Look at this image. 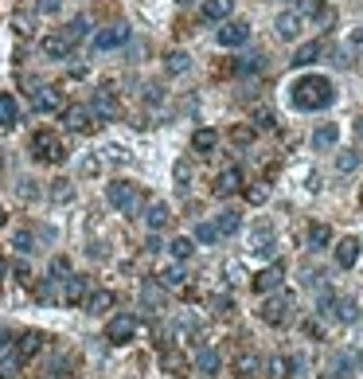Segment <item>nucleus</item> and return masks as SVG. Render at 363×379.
Returning <instances> with one entry per match:
<instances>
[{
	"mask_svg": "<svg viewBox=\"0 0 363 379\" xmlns=\"http://www.w3.org/2000/svg\"><path fill=\"white\" fill-rule=\"evenodd\" d=\"M254 368H258V359L250 356V352H246V356L238 359V376H242V379H250V376H254Z\"/></svg>",
	"mask_w": 363,
	"mask_h": 379,
	"instance_id": "37998d69",
	"label": "nucleus"
},
{
	"mask_svg": "<svg viewBox=\"0 0 363 379\" xmlns=\"http://www.w3.org/2000/svg\"><path fill=\"white\" fill-rule=\"evenodd\" d=\"M106 200H109V208L133 215V211L141 208V188L137 184H129V180H114V184L106 188Z\"/></svg>",
	"mask_w": 363,
	"mask_h": 379,
	"instance_id": "f03ea898",
	"label": "nucleus"
},
{
	"mask_svg": "<svg viewBox=\"0 0 363 379\" xmlns=\"http://www.w3.org/2000/svg\"><path fill=\"white\" fill-rule=\"evenodd\" d=\"M281 286V266H265L262 274H254V293H274Z\"/></svg>",
	"mask_w": 363,
	"mask_h": 379,
	"instance_id": "2eb2a0df",
	"label": "nucleus"
},
{
	"mask_svg": "<svg viewBox=\"0 0 363 379\" xmlns=\"http://www.w3.org/2000/svg\"><path fill=\"white\" fill-rule=\"evenodd\" d=\"M352 47H355V51H363V28H355V31H352Z\"/></svg>",
	"mask_w": 363,
	"mask_h": 379,
	"instance_id": "864d4df0",
	"label": "nucleus"
},
{
	"mask_svg": "<svg viewBox=\"0 0 363 379\" xmlns=\"http://www.w3.org/2000/svg\"><path fill=\"white\" fill-rule=\"evenodd\" d=\"M164 67H168V75H187L192 59H187V51H168V55H164Z\"/></svg>",
	"mask_w": 363,
	"mask_h": 379,
	"instance_id": "cd10ccee",
	"label": "nucleus"
},
{
	"mask_svg": "<svg viewBox=\"0 0 363 379\" xmlns=\"http://www.w3.org/2000/svg\"><path fill=\"white\" fill-rule=\"evenodd\" d=\"M0 227H4V208H0Z\"/></svg>",
	"mask_w": 363,
	"mask_h": 379,
	"instance_id": "052dcab7",
	"label": "nucleus"
},
{
	"mask_svg": "<svg viewBox=\"0 0 363 379\" xmlns=\"http://www.w3.org/2000/svg\"><path fill=\"white\" fill-rule=\"evenodd\" d=\"M355 368H360V371H363V348H360V352H355Z\"/></svg>",
	"mask_w": 363,
	"mask_h": 379,
	"instance_id": "4d7b16f0",
	"label": "nucleus"
},
{
	"mask_svg": "<svg viewBox=\"0 0 363 379\" xmlns=\"http://www.w3.org/2000/svg\"><path fill=\"white\" fill-rule=\"evenodd\" d=\"M12 247L20 250V254H31V250H36V235H31V231H16V235H12Z\"/></svg>",
	"mask_w": 363,
	"mask_h": 379,
	"instance_id": "f704fd0d",
	"label": "nucleus"
},
{
	"mask_svg": "<svg viewBox=\"0 0 363 379\" xmlns=\"http://www.w3.org/2000/svg\"><path fill=\"white\" fill-rule=\"evenodd\" d=\"M40 348H43V332H24V337H20V344H16L20 359H31Z\"/></svg>",
	"mask_w": 363,
	"mask_h": 379,
	"instance_id": "b1692460",
	"label": "nucleus"
},
{
	"mask_svg": "<svg viewBox=\"0 0 363 379\" xmlns=\"http://www.w3.org/2000/svg\"><path fill=\"white\" fill-rule=\"evenodd\" d=\"M219 368H223V359H219L215 348H199L196 352V371L199 376H219Z\"/></svg>",
	"mask_w": 363,
	"mask_h": 379,
	"instance_id": "f3484780",
	"label": "nucleus"
},
{
	"mask_svg": "<svg viewBox=\"0 0 363 379\" xmlns=\"http://www.w3.org/2000/svg\"><path fill=\"white\" fill-rule=\"evenodd\" d=\"M20 368H24L20 352H4V356H0V379H12Z\"/></svg>",
	"mask_w": 363,
	"mask_h": 379,
	"instance_id": "2f4dec72",
	"label": "nucleus"
},
{
	"mask_svg": "<svg viewBox=\"0 0 363 379\" xmlns=\"http://www.w3.org/2000/svg\"><path fill=\"white\" fill-rule=\"evenodd\" d=\"M67 274H70V258H63V254L59 258H51V281H63Z\"/></svg>",
	"mask_w": 363,
	"mask_h": 379,
	"instance_id": "58836bf2",
	"label": "nucleus"
},
{
	"mask_svg": "<svg viewBox=\"0 0 363 379\" xmlns=\"http://www.w3.org/2000/svg\"><path fill=\"white\" fill-rule=\"evenodd\" d=\"M121 43H129V24H109V28H102L98 36H94V47L98 51H114V47H121Z\"/></svg>",
	"mask_w": 363,
	"mask_h": 379,
	"instance_id": "0eeeda50",
	"label": "nucleus"
},
{
	"mask_svg": "<svg viewBox=\"0 0 363 379\" xmlns=\"http://www.w3.org/2000/svg\"><path fill=\"white\" fill-rule=\"evenodd\" d=\"M16 278H20V281H28V278H31V270L24 266V262H16Z\"/></svg>",
	"mask_w": 363,
	"mask_h": 379,
	"instance_id": "5fc2aeb1",
	"label": "nucleus"
},
{
	"mask_svg": "<svg viewBox=\"0 0 363 379\" xmlns=\"http://www.w3.org/2000/svg\"><path fill=\"white\" fill-rule=\"evenodd\" d=\"M31 157L43 160V164H59L63 160V141L51 130H40L36 137H31Z\"/></svg>",
	"mask_w": 363,
	"mask_h": 379,
	"instance_id": "7ed1b4c3",
	"label": "nucleus"
},
{
	"mask_svg": "<svg viewBox=\"0 0 363 379\" xmlns=\"http://www.w3.org/2000/svg\"><path fill=\"white\" fill-rule=\"evenodd\" d=\"M24 200H36V188H31V180H20V188H16Z\"/></svg>",
	"mask_w": 363,
	"mask_h": 379,
	"instance_id": "8fccbe9b",
	"label": "nucleus"
},
{
	"mask_svg": "<svg viewBox=\"0 0 363 379\" xmlns=\"http://www.w3.org/2000/svg\"><path fill=\"white\" fill-rule=\"evenodd\" d=\"M114 309V293L109 290H94L86 297V313H109Z\"/></svg>",
	"mask_w": 363,
	"mask_h": 379,
	"instance_id": "393cba45",
	"label": "nucleus"
},
{
	"mask_svg": "<svg viewBox=\"0 0 363 379\" xmlns=\"http://www.w3.org/2000/svg\"><path fill=\"white\" fill-rule=\"evenodd\" d=\"M59 8H63V0H36V12H43V16H55Z\"/></svg>",
	"mask_w": 363,
	"mask_h": 379,
	"instance_id": "a18cd8bd",
	"label": "nucleus"
},
{
	"mask_svg": "<svg viewBox=\"0 0 363 379\" xmlns=\"http://www.w3.org/2000/svg\"><path fill=\"white\" fill-rule=\"evenodd\" d=\"M320 379H328V376H320Z\"/></svg>",
	"mask_w": 363,
	"mask_h": 379,
	"instance_id": "680f3d73",
	"label": "nucleus"
},
{
	"mask_svg": "<svg viewBox=\"0 0 363 379\" xmlns=\"http://www.w3.org/2000/svg\"><path fill=\"white\" fill-rule=\"evenodd\" d=\"M352 368H355V359L348 356V352H336V356H332V371H336L340 379H352V376H355Z\"/></svg>",
	"mask_w": 363,
	"mask_h": 379,
	"instance_id": "473e14b6",
	"label": "nucleus"
},
{
	"mask_svg": "<svg viewBox=\"0 0 363 379\" xmlns=\"http://www.w3.org/2000/svg\"><path fill=\"white\" fill-rule=\"evenodd\" d=\"M238 188H242V172H238V169L219 172V180H215V196H235Z\"/></svg>",
	"mask_w": 363,
	"mask_h": 379,
	"instance_id": "a211bd4d",
	"label": "nucleus"
},
{
	"mask_svg": "<svg viewBox=\"0 0 363 379\" xmlns=\"http://www.w3.org/2000/svg\"><path fill=\"white\" fill-rule=\"evenodd\" d=\"M31 98H36V110H40V114L63 110V98H59V90H55V86H40L36 94H31Z\"/></svg>",
	"mask_w": 363,
	"mask_h": 379,
	"instance_id": "f8f14e48",
	"label": "nucleus"
},
{
	"mask_svg": "<svg viewBox=\"0 0 363 379\" xmlns=\"http://www.w3.org/2000/svg\"><path fill=\"white\" fill-rule=\"evenodd\" d=\"M262 67V55H242V59H238V70H242V75H250V70H258Z\"/></svg>",
	"mask_w": 363,
	"mask_h": 379,
	"instance_id": "c03bdc74",
	"label": "nucleus"
},
{
	"mask_svg": "<svg viewBox=\"0 0 363 379\" xmlns=\"http://www.w3.org/2000/svg\"><path fill=\"white\" fill-rule=\"evenodd\" d=\"M226 274H231V281H238V278H246V270L238 266V262H226Z\"/></svg>",
	"mask_w": 363,
	"mask_h": 379,
	"instance_id": "09e8293b",
	"label": "nucleus"
},
{
	"mask_svg": "<svg viewBox=\"0 0 363 379\" xmlns=\"http://www.w3.org/2000/svg\"><path fill=\"white\" fill-rule=\"evenodd\" d=\"M141 301H145L148 309H160V301H164V293H160V286H153V281H148L145 290H141Z\"/></svg>",
	"mask_w": 363,
	"mask_h": 379,
	"instance_id": "e433bc0d",
	"label": "nucleus"
},
{
	"mask_svg": "<svg viewBox=\"0 0 363 379\" xmlns=\"http://www.w3.org/2000/svg\"><path fill=\"white\" fill-rule=\"evenodd\" d=\"M4 274H8V266H4V258H0V278H4Z\"/></svg>",
	"mask_w": 363,
	"mask_h": 379,
	"instance_id": "bf43d9fd",
	"label": "nucleus"
},
{
	"mask_svg": "<svg viewBox=\"0 0 363 379\" xmlns=\"http://www.w3.org/2000/svg\"><path fill=\"white\" fill-rule=\"evenodd\" d=\"M235 12V0H203V20L215 24V20H226Z\"/></svg>",
	"mask_w": 363,
	"mask_h": 379,
	"instance_id": "6ab92c4d",
	"label": "nucleus"
},
{
	"mask_svg": "<svg viewBox=\"0 0 363 379\" xmlns=\"http://www.w3.org/2000/svg\"><path fill=\"white\" fill-rule=\"evenodd\" d=\"M304 332H309L313 340H324V329L316 325V320H304Z\"/></svg>",
	"mask_w": 363,
	"mask_h": 379,
	"instance_id": "de8ad7c7",
	"label": "nucleus"
},
{
	"mask_svg": "<svg viewBox=\"0 0 363 379\" xmlns=\"http://www.w3.org/2000/svg\"><path fill=\"white\" fill-rule=\"evenodd\" d=\"M16 118H20V106H16V98H12V94H0V130L16 125Z\"/></svg>",
	"mask_w": 363,
	"mask_h": 379,
	"instance_id": "4be33fe9",
	"label": "nucleus"
},
{
	"mask_svg": "<svg viewBox=\"0 0 363 379\" xmlns=\"http://www.w3.org/2000/svg\"><path fill=\"white\" fill-rule=\"evenodd\" d=\"M336 102V86L332 79L324 75H301V79L289 82V106L301 114H313V110H328Z\"/></svg>",
	"mask_w": 363,
	"mask_h": 379,
	"instance_id": "f257e3e1",
	"label": "nucleus"
},
{
	"mask_svg": "<svg viewBox=\"0 0 363 379\" xmlns=\"http://www.w3.org/2000/svg\"><path fill=\"white\" fill-rule=\"evenodd\" d=\"M254 118H258V125H262V130H265V125H274V114H270V110H254Z\"/></svg>",
	"mask_w": 363,
	"mask_h": 379,
	"instance_id": "3c124183",
	"label": "nucleus"
},
{
	"mask_svg": "<svg viewBox=\"0 0 363 379\" xmlns=\"http://www.w3.org/2000/svg\"><path fill=\"white\" fill-rule=\"evenodd\" d=\"M336 320H343V325H352L355 317H360V305H355L352 297H336V309H332Z\"/></svg>",
	"mask_w": 363,
	"mask_h": 379,
	"instance_id": "a878e982",
	"label": "nucleus"
},
{
	"mask_svg": "<svg viewBox=\"0 0 363 379\" xmlns=\"http://www.w3.org/2000/svg\"><path fill=\"white\" fill-rule=\"evenodd\" d=\"M328 242H332V231L324 227V223H313V227H309V247H313V250H324Z\"/></svg>",
	"mask_w": 363,
	"mask_h": 379,
	"instance_id": "7c9ffc66",
	"label": "nucleus"
},
{
	"mask_svg": "<svg viewBox=\"0 0 363 379\" xmlns=\"http://www.w3.org/2000/svg\"><path fill=\"white\" fill-rule=\"evenodd\" d=\"M86 31H90V20H86V16H75V20H70V28H67V36H70V40H82Z\"/></svg>",
	"mask_w": 363,
	"mask_h": 379,
	"instance_id": "ea45409f",
	"label": "nucleus"
},
{
	"mask_svg": "<svg viewBox=\"0 0 363 379\" xmlns=\"http://www.w3.org/2000/svg\"><path fill=\"white\" fill-rule=\"evenodd\" d=\"M336 262H340L343 270H352L355 262H360V239H340L336 242Z\"/></svg>",
	"mask_w": 363,
	"mask_h": 379,
	"instance_id": "4468645a",
	"label": "nucleus"
},
{
	"mask_svg": "<svg viewBox=\"0 0 363 379\" xmlns=\"http://www.w3.org/2000/svg\"><path fill=\"white\" fill-rule=\"evenodd\" d=\"M336 141H340V125H336V121H328V125H320V130L313 133V145H316V149H332Z\"/></svg>",
	"mask_w": 363,
	"mask_h": 379,
	"instance_id": "5701e85b",
	"label": "nucleus"
},
{
	"mask_svg": "<svg viewBox=\"0 0 363 379\" xmlns=\"http://www.w3.org/2000/svg\"><path fill=\"white\" fill-rule=\"evenodd\" d=\"M215 239H219L215 223H196V242H207V247H211Z\"/></svg>",
	"mask_w": 363,
	"mask_h": 379,
	"instance_id": "4c0bfd02",
	"label": "nucleus"
},
{
	"mask_svg": "<svg viewBox=\"0 0 363 379\" xmlns=\"http://www.w3.org/2000/svg\"><path fill=\"white\" fill-rule=\"evenodd\" d=\"M172 176H176V184H180V188H187V180H192V164H187V160H176Z\"/></svg>",
	"mask_w": 363,
	"mask_h": 379,
	"instance_id": "79ce46f5",
	"label": "nucleus"
},
{
	"mask_svg": "<svg viewBox=\"0 0 363 379\" xmlns=\"http://www.w3.org/2000/svg\"><path fill=\"white\" fill-rule=\"evenodd\" d=\"M293 368H301V359H289V356H270V364H265V376H270V379H285Z\"/></svg>",
	"mask_w": 363,
	"mask_h": 379,
	"instance_id": "aec40b11",
	"label": "nucleus"
},
{
	"mask_svg": "<svg viewBox=\"0 0 363 379\" xmlns=\"http://www.w3.org/2000/svg\"><path fill=\"white\" fill-rule=\"evenodd\" d=\"M82 297H86V278L67 274V278H63V301H67V305H79Z\"/></svg>",
	"mask_w": 363,
	"mask_h": 379,
	"instance_id": "ddd939ff",
	"label": "nucleus"
},
{
	"mask_svg": "<svg viewBox=\"0 0 363 379\" xmlns=\"http://www.w3.org/2000/svg\"><path fill=\"white\" fill-rule=\"evenodd\" d=\"M246 40H250V24L246 20H231V24L219 28V43H223V47H242Z\"/></svg>",
	"mask_w": 363,
	"mask_h": 379,
	"instance_id": "6e6552de",
	"label": "nucleus"
},
{
	"mask_svg": "<svg viewBox=\"0 0 363 379\" xmlns=\"http://www.w3.org/2000/svg\"><path fill=\"white\" fill-rule=\"evenodd\" d=\"M320 51H324L320 40L301 43V47H297V55H293V67H309V63H316V59H320Z\"/></svg>",
	"mask_w": 363,
	"mask_h": 379,
	"instance_id": "412c9836",
	"label": "nucleus"
},
{
	"mask_svg": "<svg viewBox=\"0 0 363 379\" xmlns=\"http://www.w3.org/2000/svg\"><path fill=\"white\" fill-rule=\"evenodd\" d=\"M231 137H235V145H250V137H254V133H250V130H235Z\"/></svg>",
	"mask_w": 363,
	"mask_h": 379,
	"instance_id": "603ef678",
	"label": "nucleus"
},
{
	"mask_svg": "<svg viewBox=\"0 0 363 379\" xmlns=\"http://www.w3.org/2000/svg\"><path fill=\"white\" fill-rule=\"evenodd\" d=\"M320 317H332V309H336V293H320Z\"/></svg>",
	"mask_w": 363,
	"mask_h": 379,
	"instance_id": "49530a36",
	"label": "nucleus"
},
{
	"mask_svg": "<svg viewBox=\"0 0 363 379\" xmlns=\"http://www.w3.org/2000/svg\"><path fill=\"white\" fill-rule=\"evenodd\" d=\"M90 114H94V118H102V121H114L118 118V98H114V90H98V94H94V102H90Z\"/></svg>",
	"mask_w": 363,
	"mask_h": 379,
	"instance_id": "1a4fd4ad",
	"label": "nucleus"
},
{
	"mask_svg": "<svg viewBox=\"0 0 363 379\" xmlns=\"http://www.w3.org/2000/svg\"><path fill=\"white\" fill-rule=\"evenodd\" d=\"M289 305H293L289 297H270L262 305V320L265 325H285V320H289Z\"/></svg>",
	"mask_w": 363,
	"mask_h": 379,
	"instance_id": "9b49d317",
	"label": "nucleus"
},
{
	"mask_svg": "<svg viewBox=\"0 0 363 379\" xmlns=\"http://www.w3.org/2000/svg\"><path fill=\"white\" fill-rule=\"evenodd\" d=\"M336 169H340V172H355V169H360V153H355V149H340Z\"/></svg>",
	"mask_w": 363,
	"mask_h": 379,
	"instance_id": "72a5a7b5",
	"label": "nucleus"
},
{
	"mask_svg": "<svg viewBox=\"0 0 363 379\" xmlns=\"http://www.w3.org/2000/svg\"><path fill=\"white\" fill-rule=\"evenodd\" d=\"M51 196H55L59 203H67L70 196H75V188H70V180H55V188H51Z\"/></svg>",
	"mask_w": 363,
	"mask_h": 379,
	"instance_id": "a19ab883",
	"label": "nucleus"
},
{
	"mask_svg": "<svg viewBox=\"0 0 363 379\" xmlns=\"http://www.w3.org/2000/svg\"><path fill=\"white\" fill-rule=\"evenodd\" d=\"M215 145H219V133L215 130H196V133H192V149H196V153H211Z\"/></svg>",
	"mask_w": 363,
	"mask_h": 379,
	"instance_id": "bb28decb",
	"label": "nucleus"
},
{
	"mask_svg": "<svg viewBox=\"0 0 363 379\" xmlns=\"http://www.w3.org/2000/svg\"><path fill=\"white\" fill-rule=\"evenodd\" d=\"M355 133H360V141H363V118H360V121H355Z\"/></svg>",
	"mask_w": 363,
	"mask_h": 379,
	"instance_id": "13d9d810",
	"label": "nucleus"
},
{
	"mask_svg": "<svg viewBox=\"0 0 363 379\" xmlns=\"http://www.w3.org/2000/svg\"><path fill=\"white\" fill-rule=\"evenodd\" d=\"M157 278H160V286H164V290H180V286L187 281V274L180 266H168V270H160Z\"/></svg>",
	"mask_w": 363,
	"mask_h": 379,
	"instance_id": "c756f323",
	"label": "nucleus"
},
{
	"mask_svg": "<svg viewBox=\"0 0 363 379\" xmlns=\"http://www.w3.org/2000/svg\"><path fill=\"white\" fill-rule=\"evenodd\" d=\"M274 28H277V40H285V43H293V40H301V28H304V20H301V12H281L274 20Z\"/></svg>",
	"mask_w": 363,
	"mask_h": 379,
	"instance_id": "423d86ee",
	"label": "nucleus"
},
{
	"mask_svg": "<svg viewBox=\"0 0 363 379\" xmlns=\"http://www.w3.org/2000/svg\"><path fill=\"white\" fill-rule=\"evenodd\" d=\"M43 55L47 59H70V51H75V40H70L67 31H51V36H43Z\"/></svg>",
	"mask_w": 363,
	"mask_h": 379,
	"instance_id": "39448f33",
	"label": "nucleus"
},
{
	"mask_svg": "<svg viewBox=\"0 0 363 379\" xmlns=\"http://www.w3.org/2000/svg\"><path fill=\"white\" fill-rule=\"evenodd\" d=\"M238 227H242V219H238V211H223V215L215 219L219 239H223V235H238Z\"/></svg>",
	"mask_w": 363,
	"mask_h": 379,
	"instance_id": "c85d7f7f",
	"label": "nucleus"
},
{
	"mask_svg": "<svg viewBox=\"0 0 363 379\" xmlns=\"http://www.w3.org/2000/svg\"><path fill=\"white\" fill-rule=\"evenodd\" d=\"M168 219H172V211H168V203H164V200H153V203H148V211H145V223H148V231H160V227H168Z\"/></svg>",
	"mask_w": 363,
	"mask_h": 379,
	"instance_id": "dca6fc26",
	"label": "nucleus"
},
{
	"mask_svg": "<svg viewBox=\"0 0 363 379\" xmlns=\"http://www.w3.org/2000/svg\"><path fill=\"white\" fill-rule=\"evenodd\" d=\"M168 250H172V258H180V262H184V258H192L196 242H192V239H172V242H168Z\"/></svg>",
	"mask_w": 363,
	"mask_h": 379,
	"instance_id": "c9c22d12",
	"label": "nucleus"
},
{
	"mask_svg": "<svg viewBox=\"0 0 363 379\" xmlns=\"http://www.w3.org/2000/svg\"><path fill=\"white\" fill-rule=\"evenodd\" d=\"M164 368L168 371H180V356H164Z\"/></svg>",
	"mask_w": 363,
	"mask_h": 379,
	"instance_id": "6e6d98bb",
	"label": "nucleus"
},
{
	"mask_svg": "<svg viewBox=\"0 0 363 379\" xmlns=\"http://www.w3.org/2000/svg\"><path fill=\"white\" fill-rule=\"evenodd\" d=\"M63 121H67V130H75V133L94 130V114H90L86 106H67V110H63Z\"/></svg>",
	"mask_w": 363,
	"mask_h": 379,
	"instance_id": "9d476101",
	"label": "nucleus"
},
{
	"mask_svg": "<svg viewBox=\"0 0 363 379\" xmlns=\"http://www.w3.org/2000/svg\"><path fill=\"white\" fill-rule=\"evenodd\" d=\"M133 337H137V317H133V313H118V317L106 325V340L109 344H129Z\"/></svg>",
	"mask_w": 363,
	"mask_h": 379,
	"instance_id": "20e7f679",
	"label": "nucleus"
}]
</instances>
